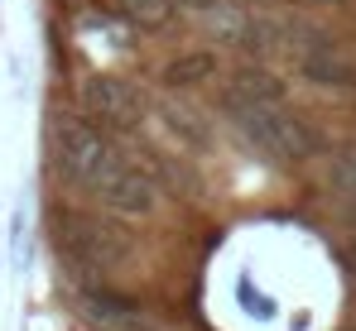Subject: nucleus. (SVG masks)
<instances>
[{"label":"nucleus","instance_id":"1","mask_svg":"<svg viewBox=\"0 0 356 331\" xmlns=\"http://www.w3.org/2000/svg\"><path fill=\"white\" fill-rule=\"evenodd\" d=\"M222 115L270 164H308L318 154V130H308V120L289 106H265V101H245L236 92H222Z\"/></svg>","mask_w":356,"mask_h":331},{"label":"nucleus","instance_id":"2","mask_svg":"<svg viewBox=\"0 0 356 331\" xmlns=\"http://www.w3.org/2000/svg\"><path fill=\"white\" fill-rule=\"evenodd\" d=\"M116 139L106 135V125H97L87 110H54L49 120V159L67 187L92 192V183L106 173V164L116 159Z\"/></svg>","mask_w":356,"mask_h":331},{"label":"nucleus","instance_id":"3","mask_svg":"<svg viewBox=\"0 0 356 331\" xmlns=\"http://www.w3.org/2000/svg\"><path fill=\"white\" fill-rule=\"evenodd\" d=\"M92 197L111 212V217H154L159 202H164V183L154 178V168L130 159V154H116L106 173L92 183Z\"/></svg>","mask_w":356,"mask_h":331},{"label":"nucleus","instance_id":"4","mask_svg":"<svg viewBox=\"0 0 356 331\" xmlns=\"http://www.w3.org/2000/svg\"><path fill=\"white\" fill-rule=\"evenodd\" d=\"M77 106L87 110L97 125H106V130H140L145 115H149V96H145V87L135 77L92 72L77 87Z\"/></svg>","mask_w":356,"mask_h":331},{"label":"nucleus","instance_id":"5","mask_svg":"<svg viewBox=\"0 0 356 331\" xmlns=\"http://www.w3.org/2000/svg\"><path fill=\"white\" fill-rule=\"evenodd\" d=\"M77 317L92 331H174L154 307H145L140 298L116 293V288H97V283H87L77 293Z\"/></svg>","mask_w":356,"mask_h":331},{"label":"nucleus","instance_id":"6","mask_svg":"<svg viewBox=\"0 0 356 331\" xmlns=\"http://www.w3.org/2000/svg\"><path fill=\"white\" fill-rule=\"evenodd\" d=\"M298 72H303L313 87H327V92H352L356 87L352 58L342 53L332 39H323V34H308V39L298 44Z\"/></svg>","mask_w":356,"mask_h":331},{"label":"nucleus","instance_id":"7","mask_svg":"<svg viewBox=\"0 0 356 331\" xmlns=\"http://www.w3.org/2000/svg\"><path fill=\"white\" fill-rule=\"evenodd\" d=\"M159 125H164L174 139H183L193 154H207V149L217 144V125L202 115V106H193L183 92H169V96L159 101Z\"/></svg>","mask_w":356,"mask_h":331},{"label":"nucleus","instance_id":"8","mask_svg":"<svg viewBox=\"0 0 356 331\" xmlns=\"http://www.w3.org/2000/svg\"><path fill=\"white\" fill-rule=\"evenodd\" d=\"M217 53L212 49H178L159 62V87L164 92H197L207 82H217Z\"/></svg>","mask_w":356,"mask_h":331},{"label":"nucleus","instance_id":"9","mask_svg":"<svg viewBox=\"0 0 356 331\" xmlns=\"http://www.w3.org/2000/svg\"><path fill=\"white\" fill-rule=\"evenodd\" d=\"M227 92H236L245 101H265V106H284L289 101V82L275 67H265V62H241V67H232Z\"/></svg>","mask_w":356,"mask_h":331},{"label":"nucleus","instance_id":"10","mask_svg":"<svg viewBox=\"0 0 356 331\" xmlns=\"http://www.w3.org/2000/svg\"><path fill=\"white\" fill-rule=\"evenodd\" d=\"M327 183H332L337 197L356 202V139L332 144V154H327Z\"/></svg>","mask_w":356,"mask_h":331},{"label":"nucleus","instance_id":"11","mask_svg":"<svg viewBox=\"0 0 356 331\" xmlns=\"http://www.w3.org/2000/svg\"><path fill=\"white\" fill-rule=\"evenodd\" d=\"M125 15L135 24H145V29H174L183 5L178 0H125Z\"/></svg>","mask_w":356,"mask_h":331},{"label":"nucleus","instance_id":"12","mask_svg":"<svg viewBox=\"0 0 356 331\" xmlns=\"http://www.w3.org/2000/svg\"><path fill=\"white\" fill-rule=\"evenodd\" d=\"M178 5H183V15H212L222 0H178Z\"/></svg>","mask_w":356,"mask_h":331},{"label":"nucleus","instance_id":"13","mask_svg":"<svg viewBox=\"0 0 356 331\" xmlns=\"http://www.w3.org/2000/svg\"><path fill=\"white\" fill-rule=\"evenodd\" d=\"M342 260H347V274L356 278V240H352V245H347V255H342Z\"/></svg>","mask_w":356,"mask_h":331},{"label":"nucleus","instance_id":"14","mask_svg":"<svg viewBox=\"0 0 356 331\" xmlns=\"http://www.w3.org/2000/svg\"><path fill=\"white\" fill-rule=\"evenodd\" d=\"M298 5H347V0H298Z\"/></svg>","mask_w":356,"mask_h":331}]
</instances>
